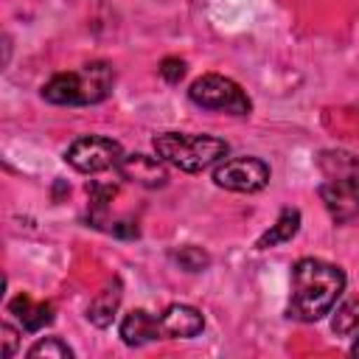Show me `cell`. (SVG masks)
Listing matches in <instances>:
<instances>
[{
	"mask_svg": "<svg viewBox=\"0 0 359 359\" xmlns=\"http://www.w3.org/2000/svg\"><path fill=\"white\" fill-rule=\"evenodd\" d=\"M0 334H3V356H14V351H17V331H14V325H8V323H3L0 325Z\"/></svg>",
	"mask_w": 359,
	"mask_h": 359,
	"instance_id": "obj_19",
	"label": "cell"
},
{
	"mask_svg": "<svg viewBox=\"0 0 359 359\" xmlns=\"http://www.w3.org/2000/svg\"><path fill=\"white\" fill-rule=\"evenodd\" d=\"M8 311L22 323L25 331H42L50 320H53V306L50 303H34L28 294H17L11 303H8Z\"/></svg>",
	"mask_w": 359,
	"mask_h": 359,
	"instance_id": "obj_12",
	"label": "cell"
},
{
	"mask_svg": "<svg viewBox=\"0 0 359 359\" xmlns=\"http://www.w3.org/2000/svg\"><path fill=\"white\" fill-rule=\"evenodd\" d=\"M174 261H177L185 272H202V269L210 264V255H208L202 247L188 244V247H180V250L174 252Z\"/></svg>",
	"mask_w": 359,
	"mask_h": 359,
	"instance_id": "obj_16",
	"label": "cell"
},
{
	"mask_svg": "<svg viewBox=\"0 0 359 359\" xmlns=\"http://www.w3.org/2000/svg\"><path fill=\"white\" fill-rule=\"evenodd\" d=\"M331 331L339 337H348L353 331H359V297L345 300L342 306H337L334 317H331Z\"/></svg>",
	"mask_w": 359,
	"mask_h": 359,
	"instance_id": "obj_15",
	"label": "cell"
},
{
	"mask_svg": "<svg viewBox=\"0 0 359 359\" xmlns=\"http://www.w3.org/2000/svg\"><path fill=\"white\" fill-rule=\"evenodd\" d=\"M121 297H123L121 280H118V278L107 280V283L95 292V297L90 300V306H87V320H90L93 325H98V328L112 325V320H115V314H118V306H121Z\"/></svg>",
	"mask_w": 359,
	"mask_h": 359,
	"instance_id": "obj_11",
	"label": "cell"
},
{
	"mask_svg": "<svg viewBox=\"0 0 359 359\" xmlns=\"http://www.w3.org/2000/svg\"><path fill=\"white\" fill-rule=\"evenodd\" d=\"M123 151L115 140L109 137H98V135H90V137H79L67 146L65 151V160L81 171V174H101L107 168H118Z\"/></svg>",
	"mask_w": 359,
	"mask_h": 359,
	"instance_id": "obj_5",
	"label": "cell"
},
{
	"mask_svg": "<svg viewBox=\"0 0 359 359\" xmlns=\"http://www.w3.org/2000/svg\"><path fill=\"white\" fill-rule=\"evenodd\" d=\"M317 165L325 180H342V182H359V157L351 151H323L317 157Z\"/></svg>",
	"mask_w": 359,
	"mask_h": 359,
	"instance_id": "obj_13",
	"label": "cell"
},
{
	"mask_svg": "<svg viewBox=\"0 0 359 359\" xmlns=\"http://www.w3.org/2000/svg\"><path fill=\"white\" fill-rule=\"evenodd\" d=\"M345 289V272L320 258H300L292 266V294L286 314L297 323H317L331 314Z\"/></svg>",
	"mask_w": 359,
	"mask_h": 359,
	"instance_id": "obj_1",
	"label": "cell"
},
{
	"mask_svg": "<svg viewBox=\"0 0 359 359\" xmlns=\"http://www.w3.org/2000/svg\"><path fill=\"white\" fill-rule=\"evenodd\" d=\"M109 233H115V236H121V238H137V227H135L132 222H115V224L109 227Z\"/></svg>",
	"mask_w": 359,
	"mask_h": 359,
	"instance_id": "obj_20",
	"label": "cell"
},
{
	"mask_svg": "<svg viewBox=\"0 0 359 359\" xmlns=\"http://www.w3.org/2000/svg\"><path fill=\"white\" fill-rule=\"evenodd\" d=\"M118 174L143 188H163L168 182V171L163 160L149 154H123L118 163Z\"/></svg>",
	"mask_w": 359,
	"mask_h": 359,
	"instance_id": "obj_8",
	"label": "cell"
},
{
	"mask_svg": "<svg viewBox=\"0 0 359 359\" xmlns=\"http://www.w3.org/2000/svg\"><path fill=\"white\" fill-rule=\"evenodd\" d=\"M320 199L337 224H348L359 216V182L325 180L320 185Z\"/></svg>",
	"mask_w": 359,
	"mask_h": 359,
	"instance_id": "obj_7",
	"label": "cell"
},
{
	"mask_svg": "<svg viewBox=\"0 0 359 359\" xmlns=\"http://www.w3.org/2000/svg\"><path fill=\"white\" fill-rule=\"evenodd\" d=\"M160 76L168 81V84H180L182 76H185V62L180 56H165L160 62Z\"/></svg>",
	"mask_w": 359,
	"mask_h": 359,
	"instance_id": "obj_18",
	"label": "cell"
},
{
	"mask_svg": "<svg viewBox=\"0 0 359 359\" xmlns=\"http://www.w3.org/2000/svg\"><path fill=\"white\" fill-rule=\"evenodd\" d=\"M160 328H163V337L188 339V337H196V334L205 328V317H202L194 306L174 303V306H168V309L160 314Z\"/></svg>",
	"mask_w": 359,
	"mask_h": 359,
	"instance_id": "obj_9",
	"label": "cell"
},
{
	"mask_svg": "<svg viewBox=\"0 0 359 359\" xmlns=\"http://www.w3.org/2000/svg\"><path fill=\"white\" fill-rule=\"evenodd\" d=\"M351 353H353V356H359V337H356V342H353V348H351Z\"/></svg>",
	"mask_w": 359,
	"mask_h": 359,
	"instance_id": "obj_21",
	"label": "cell"
},
{
	"mask_svg": "<svg viewBox=\"0 0 359 359\" xmlns=\"http://www.w3.org/2000/svg\"><path fill=\"white\" fill-rule=\"evenodd\" d=\"M115 84V70L107 62H90L81 70L70 73H56L45 87L42 98L50 104H67V107H84V104H98L112 93Z\"/></svg>",
	"mask_w": 359,
	"mask_h": 359,
	"instance_id": "obj_2",
	"label": "cell"
},
{
	"mask_svg": "<svg viewBox=\"0 0 359 359\" xmlns=\"http://www.w3.org/2000/svg\"><path fill=\"white\" fill-rule=\"evenodd\" d=\"M121 339L129 345V348H140L146 342H154V339H163V328H160V317L143 311V309H135L129 311L123 320H121Z\"/></svg>",
	"mask_w": 359,
	"mask_h": 359,
	"instance_id": "obj_10",
	"label": "cell"
},
{
	"mask_svg": "<svg viewBox=\"0 0 359 359\" xmlns=\"http://www.w3.org/2000/svg\"><path fill=\"white\" fill-rule=\"evenodd\" d=\"M188 98L202 107V109H213V112H230V115H247L250 112V98L247 93L227 76L219 73H205L199 76L191 90Z\"/></svg>",
	"mask_w": 359,
	"mask_h": 359,
	"instance_id": "obj_4",
	"label": "cell"
},
{
	"mask_svg": "<svg viewBox=\"0 0 359 359\" xmlns=\"http://www.w3.org/2000/svg\"><path fill=\"white\" fill-rule=\"evenodd\" d=\"M213 182L227 191L255 194L269 182V165L258 157H227L213 168Z\"/></svg>",
	"mask_w": 359,
	"mask_h": 359,
	"instance_id": "obj_6",
	"label": "cell"
},
{
	"mask_svg": "<svg viewBox=\"0 0 359 359\" xmlns=\"http://www.w3.org/2000/svg\"><path fill=\"white\" fill-rule=\"evenodd\" d=\"M28 356H53V359H70L73 356V348L67 342H62L59 337H48L36 345L28 348Z\"/></svg>",
	"mask_w": 359,
	"mask_h": 359,
	"instance_id": "obj_17",
	"label": "cell"
},
{
	"mask_svg": "<svg viewBox=\"0 0 359 359\" xmlns=\"http://www.w3.org/2000/svg\"><path fill=\"white\" fill-rule=\"evenodd\" d=\"M297 230H300V210L297 208H283L280 210V216H278V222L258 238V250H269V247H275V244H283V241H292L294 236H297Z\"/></svg>",
	"mask_w": 359,
	"mask_h": 359,
	"instance_id": "obj_14",
	"label": "cell"
},
{
	"mask_svg": "<svg viewBox=\"0 0 359 359\" xmlns=\"http://www.w3.org/2000/svg\"><path fill=\"white\" fill-rule=\"evenodd\" d=\"M154 151L163 163H171L180 171L196 174L216 160H224L227 143L210 135H185V132H163L154 140Z\"/></svg>",
	"mask_w": 359,
	"mask_h": 359,
	"instance_id": "obj_3",
	"label": "cell"
}]
</instances>
